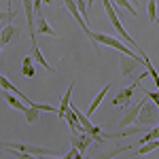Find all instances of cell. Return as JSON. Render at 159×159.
I'll use <instances>...</instances> for the list:
<instances>
[{
  "label": "cell",
  "mask_w": 159,
  "mask_h": 159,
  "mask_svg": "<svg viewBox=\"0 0 159 159\" xmlns=\"http://www.w3.org/2000/svg\"><path fill=\"white\" fill-rule=\"evenodd\" d=\"M2 98H4V102H7V104H9L11 108H17V110H21V112H24V110L28 108V104H25L24 100H21V98H17L15 93L11 96V91H4V93H2Z\"/></svg>",
  "instance_id": "30bf717a"
},
{
  "label": "cell",
  "mask_w": 159,
  "mask_h": 159,
  "mask_svg": "<svg viewBox=\"0 0 159 159\" xmlns=\"http://www.w3.org/2000/svg\"><path fill=\"white\" fill-rule=\"evenodd\" d=\"M108 89H110V85H104V87H102V91H100L98 96L93 98V102L89 104V108H87V112H85L87 117H91V115H93V112L98 110V106H100V104H102V100H104V96L108 93Z\"/></svg>",
  "instance_id": "7c38bea8"
},
{
  "label": "cell",
  "mask_w": 159,
  "mask_h": 159,
  "mask_svg": "<svg viewBox=\"0 0 159 159\" xmlns=\"http://www.w3.org/2000/svg\"><path fill=\"white\" fill-rule=\"evenodd\" d=\"M140 81H142V76H138V79H136L132 85L121 87V89L117 91V96L112 98V106H119V108H127V106H129V102H132V96H134L136 87L140 85Z\"/></svg>",
  "instance_id": "277c9868"
},
{
  "label": "cell",
  "mask_w": 159,
  "mask_h": 159,
  "mask_svg": "<svg viewBox=\"0 0 159 159\" xmlns=\"http://www.w3.org/2000/svg\"><path fill=\"white\" fill-rule=\"evenodd\" d=\"M70 142H72L74 148H79L81 155H85V151L89 144H93V136H89L87 132H79V134H72L70 136Z\"/></svg>",
  "instance_id": "8992f818"
},
{
  "label": "cell",
  "mask_w": 159,
  "mask_h": 159,
  "mask_svg": "<svg viewBox=\"0 0 159 159\" xmlns=\"http://www.w3.org/2000/svg\"><path fill=\"white\" fill-rule=\"evenodd\" d=\"M140 151L136 153L138 157H142V155H147V153H153V151H157V147H159V140L155 138V140H148V142H144V144H140Z\"/></svg>",
  "instance_id": "e0dca14e"
},
{
  "label": "cell",
  "mask_w": 159,
  "mask_h": 159,
  "mask_svg": "<svg viewBox=\"0 0 159 159\" xmlns=\"http://www.w3.org/2000/svg\"><path fill=\"white\" fill-rule=\"evenodd\" d=\"M0 148H9L19 155H32V157H60L57 151L36 147V144H24V142H0Z\"/></svg>",
  "instance_id": "7a4b0ae2"
},
{
  "label": "cell",
  "mask_w": 159,
  "mask_h": 159,
  "mask_svg": "<svg viewBox=\"0 0 159 159\" xmlns=\"http://www.w3.org/2000/svg\"><path fill=\"white\" fill-rule=\"evenodd\" d=\"M136 64H138V61H136L134 57L125 55V57L121 60V74H123V76H132L134 70H136Z\"/></svg>",
  "instance_id": "4fadbf2b"
},
{
  "label": "cell",
  "mask_w": 159,
  "mask_h": 159,
  "mask_svg": "<svg viewBox=\"0 0 159 159\" xmlns=\"http://www.w3.org/2000/svg\"><path fill=\"white\" fill-rule=\"evenodd\" d=\"M93 2H96V0H85V4H87V11H89V15H91V9H93Z\"/></svg>",
  "instance_id": "7402d4cb"
},
{
  "label": "cell",
  "mask_w": 159,
  "mask_h": 159,
  "mask_svg": "<svg viewBox=\"0 0 159 159\" xmlns=\"http://www.w3.org/2000/svg\"><path fill=\"white\" fill-rule=\"evenodd\" d=\"M134 121H138V125H147V127L157 125V121H159L157 104H155V102H151V100H147V102L142 104V108L138 110V115H136Z\"/></svg>",
  "instance_id": "3957f363"
},
{
  "label": "cell",
  "mask_w": 159,
  "mask_h": 159,
  "mask_svg": "<svg viewBox=\"0 0 159 159\" xmlns=\"http://www.w3.org/2000/svg\"><path fill=\"white\" fill-rule=\"evenodd\" d=\"M147 100H148V96L144 93V98L140 100L136 106H132V108L127 106V110L123 112V117H121V121H119V125H121V127H127V125H132V123H134V119H136V115H138V110L142 108V104H144Z\"/></svg>",
  "instance_id": "52a82bcc"
},
{
  "label": "cell",
  "mask_w": 159,
  "mask_h": 159,
  "mask_svg": "<svg viewBox=\"0 0 159 159\" xmlns=\"http://www.w3.org/2000/svg\"><path fill=\"white\" fill-rule=\"evenodd\" d=\"M43 2H45V4H53V0H43Z\"/></svg>",
  "instance_id": "603a6c76"
},
{
  "label": "cell",
  "mask_w": 159,
  "mask_h": 159,
  "mask_svg": "<svg viewBox=\"0 0 159 159\" xmlns=\"http://www.w3.org/2000/svg\"><path fill=\"white\" fill-rule=\"evenodd\" d=\"M21 74H24L25 79H32L34 76V60H32V55H25L24 60H21Z\"/></svg>",
  "instance_id": "5bb4252c"
},
{
  "label": "cell",
  "mask_w": 159,
  "mask_h": 159,
  "mask_svg": "<svg viewBox=\"0 0 159 159\" xmlns=\"http://www.w3.org/2000/svg\"><path fill=\"white\" fill-rule=\"evenodd\" d=\"M15 15H17V13L13 11V9H9V11H0V28L7 25V24H11L13 19H15Z\"/></svg>",
  "instance_id": "ac0fdd59"
},
{
  "label": "cell",
  "mask_w": 159,
  "mask_h": 159,
  "mask_svg": "<svg viewBox=\"0 0 159 159\" xmlns=\"http://www.w3.org/2000/svg\"><path fill=\"white\" fill-rule=\"evenodd\" d=\"M15 36V25L13 24H7L0 28V51H2V47L4 45H9L11 43V38Z\"/></svg>",
  "instance_id": "8fae6325"
},
{
  "label": "cell",
  "mask_w": 159,
  "mask_h": 159,
  "mask_svg": "<svg viewBox=\"0 0 159 159\" xmlns=\"http://www.w3.org/2000/svg\"><path fill=\"white\" fill-rule=\"evenodd\" d=\"M148 21H157V0H148Z\"/></svg>",
  "instance_id": "d6986e66"
},
{
  "label": "cell",
  "mask_w": 159,
  "mask_h": 159,
  "mask_svg": "<svg viewBox=\"0 0 159 159\" xmlns=\"http://www.w3.org/2000/svg\"><path fill=\"white\" fill-rule=\"evenodd\" d=\"M34 32H36V34H47V36L57 38V32L49 25L47 17H45L43 13H36V15H34Z\"/></svg>",
  "instance_id": "5b68a950"
},
{
  "label": "cell",
  "mask_w": 159,
  "mask_h": 159,
  "mask_svg": "<svg viewBox=\"0 0 159 159\" xmlns=\"http://www.w3.org/2000/svg\"><path fill=\"white\" fill-rule=\"evenodd\" d=\"M72 89H74V81L68 85V89H66V93L61 96V104H60V108H57V117L60 119H64V112L68 110V106H70V102H72Z\"/></svg>",
  "instance_id": "ba28073f"
},
{
  "label": "cell",
  "mask_w": 159,
  "mask_h": 159,
  "mask_svg": "<svg viewBox=\"0 0 159 159\" xmlns=\"http://www.w3.org/2000/svg\"><path fill=\"white\" fill-rule=\"evenodd\" d=\"M74 157H83V155H81V153H79V148H70V153H68V155H66V159H74Z\"/></svg>",
  "instance_id": "44dd1931"
},
{
  "label": "cell",
  "mask_w": 159,
  "mask_h": 159,
  "mask_svg": "<svg viewBox=\"0 0 159 159\" xmlns=\"http://www.w3.org/2000/svg\"><path fill=\"white\" fill-rule=\"evenodd\" d=\"M0 76H2V72H0Z\"/></svg>",
  "instance_id": "484cf974"
},
{
  "label": "cell",
  "mask_w": 159,
  "mask_h": 159,
  "mask_svg": "<svg viewBox=\"0 0 159 159\" xmlns=\"http://www.w3.org/2000/svg\"><path fill=\"white\" fill-rule=\"evenodd\" d=\"M11 2H13V0H7V4H9V9H11Z\"/></svg>",
  "instance_id": "cb8c5ba5"
},
{
  "label": "cell",
  "mask_w": 159,
  "mask_h": 159,
  "mask_svg": "<svg viewBox=\"0 0 159 159\" xmlns=\"http://www.w3.org/2000/svg\"><path fill=\"white\" fill-rule=\"evenodd\" d=\"M144 93L148 96L151 102H155V104H157V100H159V91H157V89H155V91H144Z\"/></svg>",
  "instance_id": "ffe728a7"
},
{
  "label": "cell",
  "mask_w": 159,
  "mask_h": 159,
  "mask_svg": "<svg viewBox=\"0 0 159 159\" xmlns=\"http://www.w3.org/2000/svg\"><path fill=\"white\" fill-rule=\"evenodd\" d=\"M24 117H25V121L30 123V125H36L38 121H40V110L36 108V106H28V108L24 110Z\"/></svg>",
  "instance_id": "9a60e30c"
},
{
  "label": "cell",
  "mask_w": 159,
  "mask_h": 159,
  "mask_svg": "<svg viewBox=\"0 0 159 159\" xmlns=\"http://www.w3.org/2000/svg\"><path fill=\"white\" fill-rule=\"evenodd\" d=\"M112 2H115L119 9H123L125 13H129L132 17H136V15H138V11H136V4L132 2V0H112Z\"/></svg>",
  "instance_id": "2e32d148"
},
{
  "label": "cell",
  "mask_w": 159,
  "mask_h": 159,
  "mask_svg": "<svg viewBox=\"0 0 159 159\" xmlns=\"http://www.w3.org/2000/svg\"><path fill=\"white\" fill-rule=\"evenodd\" d=\"M91 43H93V47H96V53L100 55V45H106V47H110V49H117V51H121L123 55H129V57H134L138 64H142V57L138 55V53H134V51L129 49L127 45H123L119 38H115V36H110V34H104V32H93L91 28H89V32L85 34Z\"/></svg>",
  "instance_id": "6da1fadb"
},
{
  "label": "cell",
  "mask_w": 159,
  "mask_h": 159,
  "mask_svg": "<svg viewBox=\"0 0 159 159\" xmlns=\"http://www.w3.org/2000/svg\"><path fill=\"white\" fill-rule=\"evenodd\" d=\"M32 60L38 61V64H40L47 72H55V68H53L49 61L45 60V55H43V51H40V47H38V45H32Z\"/></svg>",
  "instance_id": "9c48e42d"
},
{
  "label": "cell",
  "mask_w": 159,
  "mask_h": 159,
  "mask_svg": "<svg viewBox=\"0 0 159 159\" xmlns=\"http://www.w3.org/2000/svg\"><path fill=\"white\" fill-rule=\"evenodd\" d=\"M132 2H134V4H138V0H132Z\"/></svg>",
  "instance_id": "d4e9b609"
}]
</instances>
